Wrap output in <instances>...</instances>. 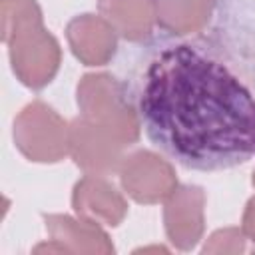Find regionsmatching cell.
Wrapping results in <instances>:
<instances>
[{
    "mask_svg": "<svg viewBox=\"0 0 255 255\" xmlns=\"http://www.w3.org/2000/svg\"><path fill=\"white\" fill-rule=\"evenodd\" d=\"M139 108L149 139L185 167L227 169L255 155V98L189 46L153 60Z\"/></svg>",
    "mask_w": 255,
    "mask_h": 255,
    "instance_id": "1",
    "label": "cell"
},
{
    "mask_svg": "<svg viewBox=\"0 0 255 255\" xmlns=\"http://www.w3.org/2000/svg\"><path fill=\"white\" fill-rule=\"evenodd\" d=\"M76 102L82 118L114 133L126 147L139 139V118L128 102L124 86L112 74L82 76L76 88Z\"/></svg>",
    "mask_w": 255,
    "mask_h": 255,
    "instance_id": "2",
    "label": "cell"
},
{
    "mask_svg": "<svg viewBox=\"0 0 255 255\" xmlns=\"http://www.w3.org/2000/svg\"><path fill=\"white\" fill-rule=\"evenodd\" d=\"M18 151L36 163H58L70 155V124L48 104L36 100L14 120Z\"/></svg>",
    "mask_w": 255,
    "mask_h": 255,
    "instance_id": "3",
    "label": "cell"
},
{
    "mask_svg": "<svg viewBox=\"0 0 255 255\" xmlns=\"http://www.w3.org/2000/svg\"><path fill=\"white\" fill-rule=\"evenodd\" d=\"M4 44L8 46L12 70L26 88L42 90L58 74L62 48L58 40L44 28V22L18 30Z\"/></svg>",
    "mask_w": 255,
    "mask_h": 255,
    "instance_id": "4",
    "label": "cell"
},
{
    "mask_svg": "<svg viewBox=\"0 0 255 255\" xmlns=\"http://www.w3.org/2000/svg\"><path fill=\"white\" fill-rule=\"evenodd\" d=\"M118 173L124 191L137 203L149 205L165 201L177 187L173 165L149 149H137L124 155Z\"/></svg>",
    "mask_w": 255,
    "mask_h": 255,
    "instance_id": "5",
    "label": "cell"
},
{
    "mask_svg": "<svg viewBox=\"0 0 255 255\" xmlns=\"http://www.w3.org/2000/svg\"><path fill=\"white\" fill-rule=\"evenodd\" d=\"M128 147L108 129L76 118L70 122V155L86 173L106 175L120 167Z\"/></svg>",
    "mask_w": 255,
    "mask_h": 255,
    "instance_id": "6",
    "label": "cell"
},
{
    "mask_svg": "<svg viewBox=\"0 0 255 255\" xmlns=\"http://www.w3.org/2000/svg\"><path fill=\"white\" fill-rule=\"evenodd\" d=\"M163 227L173 247L193 249L205 231V191L199 185H177L163 203Z\"/></svg>",
    "mask_w": 255,
    "mask_h": 255,
    "instance_id": "7",
    "label": "cell"
},
{
    "mask_svg": "<svg viewBox=\"0 0 255 255\" xmlns=\"http://www.w3.org/2000/svg\"><path fill=\"white\" fill-rule=\"evenodd\" d=\"M72 207L78 217L96 221L100 225L118 227L128 215L126 197L104 175L86 173L72 191Z\"/></svg>",
    "mask_w": 255,
    "mask_h": 255,
    "instance_id": "8",
    "label": "cell"
},
{
    "mask_svg": "<svg viewBox=\"0 0 255 255\" xmlns=\"http://www.w3.org/2000/svg\"><path fill=\"white\" fill-rule=\"evenodd\" d=\"M72 54L84 66H106L118 48V32L104 16L80 14L66 26Z\"/></svg>",
    "mask_w": 255,
    "mask_h": 255,
    "instance_id": "9",
    "label": "cell"
},
{
    "mask_svg": "<svg viewBox=\"0 0 255 255\" xmlns=\"http://www.w3.org/2000/svg\"><path fill=\"white\" fill-rule=\"evenodd\" d=\"M44 221L50 239L60 243L66 253H114V243L110 241V235L96 221L60 213L44 215Z\"/></svg>",
    "mask_w": 255,
    "mask_h": 255,
    "instance_id": "10",
    "label": "cell"
},
{
    "mask_svg": "<svg viewBox=\"0 0 255 255\" xmlns=\"http://www.w3.org/2000/svg\"><path fill=\"white\" fill-rule=\"evenodd\" d=\"M98 10L128 42L147 40L157 22L155 0H98Z\"/></svg>",
    "mask_w": 255,
    "mask_h": 255,
    "instance_id": "11",
    "label": "cell"
},
{
    "mask_svg": "<svg viewBox=\"0 0 255 255\" xmlns=\"http://www.w3.org/2000/svg\"><path fill=\"white\" fill-rule=\"evenodd\" d=\"M157 24L175 36L199 32L213 14L215 0H155Z\"/></svg>",
    "mask_w": 255,
    "mask_h": 255,
    "instance_id": "12",
    "label": "cell"
},
{
    "mask_svg": "<svg viewBox=\"0 0 255 255\" xmlns=\"http://www.w3.org/2000/svg\"><path fill=\"white\" fill-rule=\"evenodd\" d=\"M44 22L36 0H0V38L6 42L18 30Z\"/></svg>",
    "mask_w": 255,
    "mask_h": 255,
    "instance_id": "13",
    "label": "cell"
},
{
    "mask_svg": "<svg viewBox=\"0 0 255 255\" xmlns=\"http://www.w3.org/2000/svg\"><path fill=\"white\" fill-rule=\"evenodd\" d=\"M245 233L237 227H225L211 233L203 245V253H243L245 251Z\"/></svg>",
    "mask_w": 255,
    "mask_h": 255,
    "instance_id": "14",
    "label": "cell"
},
{
    "mask_svg": "<svg viewBox=\"0 0 255 255\" xmlns=\"http://www.w3.org/2000/svg\"><path fill=\"white\" fill-rule=\"evenodd\" d=\"M241 231L245 233L247 239L255 241V195L245 205V211H243V217H241Z\"/></svg>",
    "mask_w": 255,
    "mask_h": 255,
    "instance_id": "15",
    "label": "cell"
},
{
    "mask_svg": "<svg viewBox=\"0 0 255 255\" xmlns=\"http://www.w3.org/2000/svg\"><path fill=\"white\" fill-rule=\"evenodd\" d=\"M251 181H253V187H255V171H253V179Z\"/></svg>",
    "mask_w": 255,
    "mask_h": 255,
    "instance_id": "16",
    "label": "cell"
}]
</instances>
